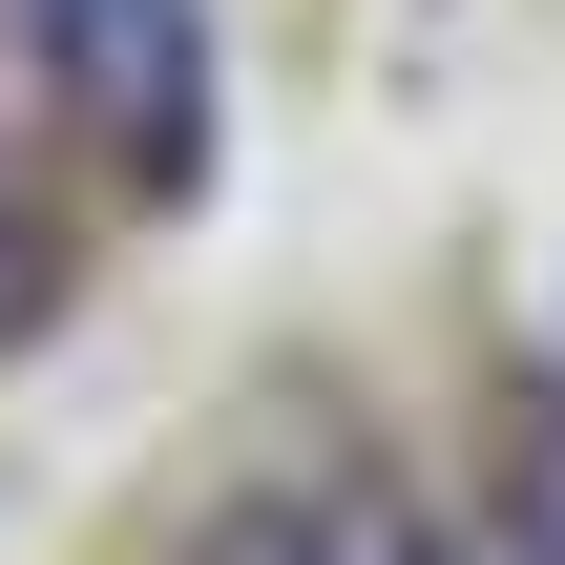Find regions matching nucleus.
<instances>
[{
    "instance_id": "1",
    "label": "nucleus",
    "mask_w": 565,
    "mask_h": 565,
    "mask_svg": "<svg viewBox=\"0 0 565 565\" xmlns=\"http://www.w3.org/2000/svg\"><path fill=\"white\" fill-rule=\"evenodd\" d=\"M21 21H42L63 105H84V126H126L147 168H189V147H210V21H189V0H21Z\"/></svg>"
},
{
    "instance_id": "2",
    "label": "nucleus",
    "mask_w": 565,
    "mask_h": 565,
    "mask_svg": "<svg viewBox=\"0 0 565 565\" xmlns=\"http://www.w3.org/2000/svg\"><path fill=\"white\" fill-rule=\"evenodd\" d=\"M503 545H524V565H565V398L503 440Z\"/></svg>"
},
{
    "instance_id": "3",
    "label": "nucleus",
    "mask_w": 565,
    "mask_h": 565,
    "mask_svg": "<svg viewBox=\"0 0 565 565\" xmlns=\"http://www.w3.org/2000/svg\"><path fill=\"white\" fill-rule=\"evenodd\" d=\"M189 565H356V545H335V503H231Z\"/></svg>"
},
{
    "instance_id": "4",
    "label": "nucleus",
    "mask_w": 565,
    "mask_h": 565,
    "mask_svg": "<svg viewBox=\"0 0 565 565\" xmlns=\"http://www.w3.org/2000/svg\"><path fill=\"white\" fill-rule=\"evenodd\" d=\"M42 315H63V231L0 189V335H42Z\"/></svg>"
}]
</instances>
